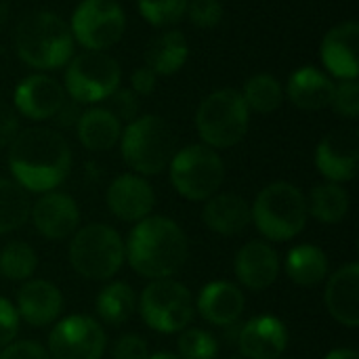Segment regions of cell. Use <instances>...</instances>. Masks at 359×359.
I'll return each instance as SVG.
<instances>
[{
	"label": "cell",
	"instance_id": "6da1fadb",
	"mask_svg": "<svg viewBox=\"0 0 359 359\" xmlns=\"http://www.w3.org/2000/svg\"><path fill=\"white\" fill-rule=\"evenodd\" d=\"M72 147L50 126H27L8 145V170L27 194L57 189L72 170Z\"/></svg>",
	"mask_w": 359,
	"mask_h": 359
},
{
	"label": "cell",
	"instance_id": "7a4b0ae2",
	"mask_svg": "<svg viewBox=\"0 0 359 359\" xmlns=\"http://www.w3.org/2000/svg\"><path fill=\"white\" fill-rule=\"evenodd\" d=\"M189 257L181 225L168 217L149 215L135 223L124 242V261L145 280H166L179 273Z\"/></svg>",
	"mask_w": 359,
	"mask_h": 359
},
{
	"label": "cell",
	"instance_id": "3957f363",
	"mask_svg": "<svg viewBox=\"0 0 359 359\" xmlns=\"http://www.w3.org/2000/svg\"><path fill=\"white\" fill-rule=\"evenodd\" d=\"M69 23L53 11H34L15 27V53L32 69L53 72L74 57Z\"/></svg>",
	"mask_w": 359,
	"mask_h": 359
},
{
	"label": "cell",
	"instance_id": "277c9868",
	"mask_svg": "<svg viewBox=\"0 0 359 359\" xmlns=\"http://www.w3.org/2000/svg\"><path fill=\"white\" fill-rule=\"evenodd\" d=\"M309 219L307 196L292 183L276 181L250 204V223L267 242H288L303 233Z\"/></svg>",
	"mask_w": 359,
	"mask_h": 359
},
{
	"label": "cell",
	"instance_id": "5b68a950",
	"mask_svg": "<svg viewBox=\"0 0 359 359\" xmlns=\"http://www.w3.org/2000/svg\"><path fill=\"white\" fill-rule=\"evenodd\" d=\"M118 145L130 172L154 177L168 168L175 156L177 137L162 116L143 114L122 128Z\"/></svg>",
	"mask_w": 359,
	"mask_h": 359
},
{
	"label": "cell",
	"instance_id": "8992f818",
	"mask_svg": "<svg viewBox=\"0 0 359 359\" xmlns=\"http://www.w3.org/2000/svg\"><path fill=\"white\" fill-rule=\"evenodd\" d=\"M250 126V109L236 88H219L202 99L196 111V130L204 145L229 149L242 143Z\"/></svg>",
	"mask_w": 359,
	"mask_h": 359
},
{
	"label": "cell",
	"instance_id": "52a82bcc",
	"mask_svg": "<svg viewBox=\"0 0 359 359\" xmlns=\"http://www.w3.org/2000/svg\"><path fill=\"white\" fill-rule=\"evenodd\" d=\"M69 240V265L84 280L107 282L122 269L124 240L114 227L90 223L78 227Z\"/></svg>",
	"mask_w": 359,
	"mask_h": 359
},
{
	"label": "cell",
	"instance_id": "ba28073f",
	"mask_svg": "<svg viewBox=\"0 0 359 359\" xmlns=\"http://www.w3.org/2000/svg\"><path fill=\"white\" fill-rule=\"evenodd\" d=\"M170 185L189 202H206L221 191L225 181V162L221 154L204 143L185 145L175 151L168 164Z\"/></svg>",
	"mask_w": 359,
	"mask_h": 359
},
{
	"label": "cell",
	"instance_id": "9c48e42d",
	"mask_svg": "<svg viewBox=\"0 0 359 359\" xmlns=\"http://www.w3.org/2000/svg\"><path fill=\"white\" fill-rule=\"evenodd\" d=\"M120 63L107 50L76 53L65 65L63 88L78 105H97L107 101L120 88Z\"/></svg>",
	"mask_w": 359,
	"mask_h": 359
},
{
	"label": "cell",
	"instance_id": "30bf717a",
	"mask_svg": "<svg viewBox=\"0 0 359 359\" xmlns=\"http://www.w3.org/2000/svg\"><path fill=\"white\" fill-rule=\"evenodd\" d=\"M137 309L147 328L160 334H177L185 330L196 316V305L189 288L172 278L149 282L141 299H137Z\"/></svg>",
	"mask_w": 359,
	"mask_h": 359
},
{
	"label": "cell",
	"instance_id": "8fae6325",
	"mask_svg": "<svg viewBox=\"0 0 359 359\" xmlns=\"http://www.w3.org/2000/svg\"><path fill=\"white\" fill-rule=\"evenodd\" d=\"M74 42L84 50H107L126 32V13L118 0H82L67 21Z\"/></svg>",
	"mask_w": 359,
	"mask_h": 359
},
{
	"label": "cell",
	"instance_id": "7c38bea8",
	"mask_svg": "<svg viewBox=\"0 0 359 359\" xmlns=\"http://www.w3.org/2000/svg\"><path fill=\"white\" fill-rule=\"evenodd\" d=\"M105 349L107 337L101 322L84 313L55 322L46 347L50 359H101Z\"/></svg>",
	"mask_w": 359,
	"mask_h": 359
},
{
	"label": "cell",
	"instance_id": "4fadbf2b",
	"mask_svg": "<svg viewBox=\"0 0 359 359\" xmlns=\"http://www.w3.org/2000/svg\"><path fill=\"white\" fill-rule=\"evenodd\" d=\"M69 101L63 82L44 72L25 76L13 93V107L19 116L32 122L55 120L63 105Z\"/></svg>",
	"mask_w": 359,
	"mask_h": 359
},
{
	"label": "cell",
	"instance_id": "5bb4252c",
	"mask_svg": "<svg viewBox=\"0 0 359 359\" xmlns=\"http://www.w3.org/2000/svg\"><path fill=\"white\" fill-rule=\"evenodd\" d=\"M316 166L330 183H349L355 179L359 166V130L341 126L330 130L316 149Z\"/></svg>",
	"mask_w": 359,
	"mask_h": 359
},
{
	"label": "cell",
	"instance_id": "9a60e30c",
	"mask_svg": "<svg viewBox=\"0 0 359 359\" xmlns=\"http://www.w3.org/2000/svg\"><path fill=\"white\" fill-rule=\"evenodd\" d=\"M34 229L53 242L69 240L80 227L78 202L65 191H44L29 208Z\"/></svg>",
	"mask_w": 359,
	"mask_h": 359
},
{
	"label": "cell",
	"instance_id": "2e32d148",
	"mask_svg": "<svg viewBox=\"0 0 359 359\" xmlns=\"http://www.w3.org/2000/svg\"><path fill=\"white\" fill-rule=\"evenodd\" d=\"M324 72L337 80H355L359 76V23L341 21L326 32L320 44Z\"/></svg>",
	"mask_w": 359,
	"mask_h": 359
},
{
	"label": "cell",
	"instance_id": "e0dca14e",
	"mask_svg": "<svg viewBox=\"0 0 359 359\" xmlns=\"http://www.w3.org/2000/svg\"><path fill=\"white\" fill-rule=\"evenodd\" d=\"M105 202L116 219L124 223H139L151 215L156 206V194L145 177L124 172L109 183Z\"/></svg>",
	"mask_w": 359,
	"mask_h": 359
},
{
	"label": "cell",
	"instance_id": "ac0fdd59",
	"mask_svg": "<svg viewBox=\"0 0 359 359\" xmlns=\"http://www.w3.org/2000/svg\"><path fill=\"white\" fill-rule=\"evenodd\" d=\"M236 280L252 292H263L278 282L280 276V255L263 240H252L244 244L233 261Z\"/></svg>",
	"mask_w": 359,
	"mask_h": 359
},
{
	"label": "cell",
	"instance_id": "d6986e66",
	"mask_svg": "<svg viewBox=\"0 0 359 359\" xmlns=\"http://www.w3.org/2000/svg\"><path fill=\"white\" fill-rule=\"evenodd\" d=\"M288 328L276 316L248 320L238 334L240 355L246 359H280L288 349Z\"/></svg>",
	"mask_w": 359,
	"mask_h": 359
},
{
	"label": "cell",
	"instance_id": "ffe728a7",
	"mask_svg": "<svg viewBox=\"0 0 359 359\" xmlns=\"http://www.w3.org/2000/svg\"><path fill=\"white\" fill-rule=\"evenodd\" d=\"M19 320L32 328L53 326L63 311V294L48 280H27L17 292L13 303Z\"/></svg>",
	"mask_w": 359,
	"mask_h": 359
},
{
	"label": "cell",
	"instance_id": "44dd1931",
	"mask_svg": "<svg viewBox=\"0 0 359 359\" xmlns=\"http://www.w3.org/2000/svg\"><path fill=\"white\" fill-rule=\"evenodd\" d=\"M196 311L212 326L227 328L238 324L246 309V297L238 284L217 280L206 284L194 301Z\"/></svg>",
	"mask_w": 359,
	"mask_h": 359
},
{
	"label": "cell",
	"instance_id": "7402d4cb",
	"mask_svg": "<svg viewBox=\"0 0 359 359\" xmlns=\"http://www.w3.org/2000/svg\"><path fill=\"white\" fill-rule=\"evenodd\" d=\"M324 303L328 313L347 328L359 326V265L349 263L328 276Z\"/></svg>",
	"mask_w": 359,
	"mask_h": 359
},
{
	"label": "cell",
	"instance_id": "603a6c76",
	"mask_svg": "<svg viewBox=\"0 0 359 359\" xmlns=\"http://www.w3.org/2000/svg\"><path fill=\"white\" fill-rule=\"evenodd\" d=\"M334 80L316 65H303L294 69L284 86L286 99L305 111H320L330 107Z\"/></svg>",
	"mask_w": 359,
	"mask_h": 359
},
{
	"label": "cell",
	"instance_id": "cb8c5ba5",
	"mask_svg": "<svg viewBox=\"0 0 359 359\" xmlns=\"http://www.w3.org/2000/svg\"><path fill=\"white\" fill-rule=\"evenodd\" d=\"M122 128L124 124L107 107L101 105H90L82 109L76 122L80 145L95 154L114 149L120 143Z\"/></svg>",
	"mask_w": 359,
	"mask_h": 359
},
{
	"label": "cell",
	"instance_id": "d4e9b609",
	"mask_svg": "<svg viewBox=\"0 0 359 359\" xmlns=\"http://www.w3.org/2000/svg\"><path fill=\"white\" fill-rule=\"evenodd\" d=\"M202 221L219 236H238L250 225V204L238 194H215L204 202Z\"/></svg>",
	"mask_w": 359,
	"mask_h": 359
},
{
	"label": "cell",
	"instance_id": "484cf974",
	"mask_svg": "<svg viewBox=\"0 0 359 359\" xmlns=\"http://www.w3.org/2000/svg\"><path fill=\"white\" fill-rule=\"evenodd\" d=\"M189 59V42L181 29L168 27L154 36L145 48V63L156 76L177 74Z\"/></svg>",
	"mask_w": 359,
	"mask_h": 359
},
{
	"label": "cell",
	"instance_id": "4316f807",
	"mask_svg": "<svg viewBox=\"0 0 359 359\" xmlns=\"http://www.w3.org/2000/svg\"><path fill=\"white\" fill-rule=\"evenodd\" d=\"M286 276L290 282L303 288H313L328 278L330 263L328 255L316 244H299L288 250L284 261Z\"/></svg>",
	"mask_w": 359,
	"mask_h": 359
},
{
	"label": "cell",
	"instance_id": "83f0119b",
	"mask_svg": "<svg viewBox=\"0 0 359 359\" xmlns=\"http://www.w3.org/2000/svg\"><path fill=\"white\" fill-rule=\"evenodd\" d=\"M351 208V198L345 185L324 181L316 185L307 198V210L309 215L324 223V225H337L347 219Z\"/></svg>",
	"mask_w": 359,
	"mask_h": 359
},
{
	"label": "cell",
	"instance_id": "f1b7e54d",
	"mask_svg": "<svg viewBox=\"0 0 359 359\" xmlns=\"http://www.w3.org/2000/svg\"><path fill=\"white\" fill-rule=\"evenodd\" d=\"M97 316L107 326H122L126 324L133 313L137 311V292L126 282H109L97 294Z\"/></svg>",
	"mask_w": 359,
	"mask_h": 359
},
{
	"label": "cell",
	"instance_id": "f546056e",
	"mask_svg": "<svg viewBox=\"0 0 359 359\" xmlns=\"http://www.w3.org/2000/svg\"><path fill=\"white\" fill-rule=\"evenodd\" d=\"M240 93H242L250 114H261V116H269V114L278 111L286 99L284 84L280 82V78L273 74H267V72L250 76Z\"/></svg>",
	"mask_w": 359,
	"mask_h": 359
},
{
	"label": "cell",
	"instance_id": "4dcf8cb0",
	"mask_svg": "<svg viewBox=\"0 0 359 359\" xmlns=\"http://www.w3.org/2000/svg\"><path fill=\"white\" fill-rule=\"evenodd\" d=\"M29 194L13 179L0 177V236L17 231L29 219Z\"/></svg>",
	"mask_w": 359,
	"mask_h": 359
},
{
	"label": "cell",
	"instance_id": "1f68e13d",
	"mask_svg": "<svg viewBox=\"0 0 359 359\" xmlns=\"http://www.w3.org/2000/svg\"><path fill=\"white\" fill-rule=\"evenodd\" d=\"M38 269L36 250L21 240H13L0 250V276L11 282H27Z\"/></svg>",
	"mask_w": 359,
	"mask_h": 359
},
{
	"label": "cell",
	"instance_id": "d6a6232c",
	"mask_svg": "<svg viewBox=\"0 0 359 359\" xmlns=\"http://www.w3.org/2000/svg\"><path fill=\"white\" fill-rule=\"evenodd\" d=\"M177 355L181 359H217L219 341L212 332L204 328L187 326L179 332L177 339Z\"/></svg>",
	"mask_w": 359,
	"mask_h": 359
},
{
	"label": "cell",
	"instance_id": "836d02e7",
	"mask_svg": "<svg viewBox=\"0 0 359 359\" xmlns=\"http://www.w3.org/2000/svg\"><path fill=\"white\" fill-rule=\"evenodd\" d=\"M189 0H137L141 17L154 27H172L187 13Z\"/></svg>",
	"mask_w": 359,
	"mask_h": 359
},
{
	"label": "cell",
	"instance_id": "e575fe53",
	"mask_svg": "<svg viewBox=\"0 0 359 359\" xmlns=\"http://www.w3.org/2000/svg\"><path fill=\"white\" fill-rule=\"evenodd\" d=\"M330 107L345 120L359 118V84L355 80H339L334 82Z\"/></svg>",
	"mask_w": 359,
	"mask_h": 359
},
{
	"label": "cell",
	"instance_id": "d590c367",
	"mask_svg": "<svg viewBox=\"0 0 359 359\" xmlns=\"http://www.w3.org/2000/svg\"><path fill=\"white\" fill-rule=\"evenodd\" d=\"M185 15L196 27L210 29L223 21V4L221 0H189Z\"/></svg>",
	"mask_w": 359,
	"mask_h": 359
},
{
	"label": "cell",
	"instance_id": "8d00e7d4",
	"mask_svg": "<svg viewBox=\"0 0 359 359\" xmlns=\"http://www.w3.org/2000/svg\"><path fill=\"white\" fill-rule=\"evenodd\" d=\"M139 99L141 97H137L130 88H118L107 101H109V111L124 124H128L130 120H135L137 116H141L139 114Z\"/></svg>",
	"mask_w": 359,
	"mask_h": 359
},
{
	"label": "cell",
	"instance_id": "74e56055",
	"mask_svg": "<svg viewBox=\"0 0 359 359\" xmlns=\"http://www.w3.org/2000/svg\"><path fill=\"white\" fill-rule=\"evenodd\" d=\"M147 341L139 334H124L111 347V359H147Z\"/></svg>",
	"mask_w": 359,
	"mask_h": 359
},
{
	"label": "cell",
	"instance_id": "f35d334b",
	"mask_svg": "<svg viewBox=\"0 0 359 359\" xmlns=\"http://www.w3.org/2000/svg\"><path fill=\"white\" fill-rule=\"evenodd\" d=\"M19 324H21V320H19L15 305L8 299L0 297V349H4L6 345H11L17 339Z\"/></svg>",
	"mask_w": 359,
	"mask_h": 359
},
{
	"label": "cell",
	"instance_id": "ab89813d",
	"mask_svg": "<svg viewBox=\"0 0 359 359\" xmlns=\"http://www.w3.org/2000/svg\"><path fill=\"white\" fill-rule=\"evenodd\" d=\"M0 359H50V355L36 341H13L0 351Z\"/></svg>",
	"mask_w": 359,
	"mask_h": 359
},
{
	"label": "cell",
	"instance_id": "60d3db41",
	"mask_svg": "<svg viewBox=\"0 0 359 359\" xmlns=\"http://www.w3.org/2000/svg\"><path fill=\"white\" fill-rule=\"evenodd\" d=\"M19 130V114L0 99V149L8 147Z\"/></svg>",
	"mask_w": 359,
	"mask_h": 359
},
{
	"label": "cell",
	"instance_id": "b9f144b4",
	"mask_svg": "<svg viewBox=\"0 0 359 359\" xmlns=\"http://www.w3.org/2000/svg\"><path fill=\"white\" fill-rule=\"evenodd\" d=\"M158 86V76L147 67V65H139L137 69H133L130 74V90L137 97H147L156 90Z\"/></svg>",
	"mask_w": 359,
	"mask_h": 359
},
{
	"label": "cell",
	"instance_id": "7bdbcfd3",
	"mask_svg": "<svg viewBox=\"0 0 359 359\" xmlns=\"http://www.w3.org/2000/svg\"><path fill=\"white\" fill-rule=\"evenodd\" d=\"M324 359H359V355L358 351H353V349L341 347V349H332Z\"/></svg>",
	"mask_w": 359,
	"mask_h": 359
},
{
	"label": "cell",
	"instance_id": "ee69618b",
	"mask_svg": "<svg viewBox=\"0 0 359 359\" xmlns=\"http://www.w3.org/2000/svg\"><path fill=\"white\" fill-rule=\"evenodd\" d=\"M147 359H181L177 353H168V351H158V353H149Z\"/></svg>",
	"mask_w": 359,
	"mask_h": 359
},
{
	"label": "cell",
	"instance_id": "f6af8a7d",
	"mask_svg": "<svg viewBox=\"0 0 359 359\" xmlns=\"http://www.w3.org/2000/svg\"><path fill=\"white\" fill-rule=\"evenodd\" d=\"M225 359H246V358H242V355H229V358H225Z\"/></svg>",
	"mask_w": 359,
	"mask_h": 359
}]
</instances>
